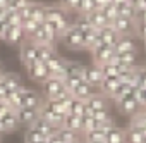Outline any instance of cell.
<instances>
[{"label": "cell", "instance_id": "cell-1", "mask_svg": "<svg viewBox=\"0 0 146 143\" xmlns=\"http://www.w3.org/2000/svg\"><path fill=\"white\" fill-rule=\"evenodd\" d=\"M67 95H70V93L65 90L64 83L58 81V80H55V78H48V80L41 85V97H43L45 100L64 98V97H67Z\"/></svg>", "mask_w": 146, "mask_h": 143}, {"label": "cell", "instance_id": "cell-2", "mask_svg": "<svg viewBox=\"0 0 146 143\" xmlns=\"http://www.w3.org/2000/svg\"><path fill=\"white\" fill-rule=\"evenodd\" d=\"M58 40L69 48V50H84V41H83V33L72 24L65 33L58 36Z\"/></svg>", "mask_w": 146, "mask_h": 143}, {"label": "cell", "instance_id": "cell-3", "mask_svg": "<svg viewBox=\"0 0 146 143\" xmlns=\"http://www.w3.org/2000/svg\"><path fill=\"white\" fill-rule=\"evenodd\" d=\"M113 31L122 38V36H136V21L132 19H127V17H122V16H117L112 24Z\"/></svg>", "mask_w": 146, "mask_h": 143}, {"label": "cell", "instance_id": "cell-4", "mask_svg": "<svg viewBox=\"0 0 146 143\" xmlns=\"http://www.w3.org/2000/svg\"><path fill=\"white\" fill-rule=\"evenodd\" d=\"M83 80H84V83H88L90 86L98 90L103 81V74L96 64H90V65H84V69H83Z\"/></svg>", "mask_w": 146, "mask_h": 143}, {"label": "cell", "instance_id": "cell-5", "mask_svg": "<svg viewBox=\"0 0 146 143\" xmlns=\"http://www.w3.org/2000/svg\"><path fill=\"white\" fill-rule=\"evenodd\" d=\"M26 71H28L29 80H33V81H36V83H41V85L50 78V71H48L46 64H43V62H40V60H36L35 64L28 65Z\"/></svg>", "mask_w": 146, "mask_h": 143}, {"label": "cell", "instance_id": "cell-6", "mask_svg": "<svg viewBox=\"0 0 146 143\" xmlns=\"http://www.w3.org/2000/svg\"><path fill=\"white\" fill-rule=\"evenodd\" d=\"M19 59H21V62L24 64V67L35 64V62L38 60V47H36L33 41L26 40V41L21 45V48H19Z\"/></svg>", "mask_w": 146, "mask_h": 143}, {"label": "cell", "instance_id": "cell-7", "mask_svg": "<svg viewBox=\"0 0 146 143\" xmlns=\"http://www.w3.org/2000/svg\"><path fill=\"white\" fill-rule=\"evenodd\" d=\"M16 117H17L19 126H26V129H28V128H31V126L40 119V109L23 107V109L16 110Z\"/></svg>", "mask_w": 146, "mask_h": 143}, {"label": "cell", "instance_id": "cell-8", "mask_svg": "<svg viewBox=\"0 0 146 143\" xmlns=\"http://www.w3.org/2000/svg\"><path fill=\"white\" fill-rule=\"evenodd\" d=\"M115 105H117V109H119L124 116H129V117H134L137 112H141V110H143V107L137 104V100H136L132 95L124 97V98H122V100H119Z\"/></svg>", "mask_w": 146, "mask_h": 143}, {"label": "cell", "instance_id": "cell-9", "mask_svg": "<svg viewBox=\"0 0 146 143\" xmlns=\"http://www.w3.org/2000/svg\"><path fill=\"white\" fill-rule=\"evenodd\" d=\"M45 104V98L41 97V93L31 90V88H24L23 90V107H29V109H40L43 107Z\"/></svg>", "mask_w": 146, "mask_h": 143}, {"label": "cell", "instance_id": "cell-10", "mask_svg": "<svg viewBox=\"0 0 146 143\" xmlns=\"http://www.w3.org/2000/svg\"><path fill=\"white\" fill-rule=\"evenodd\" d=\"M2 40L4 41H9V43H17V45H23L28 38L23 31L21 26H5L4 33H2Z\"/></svg>", "mask_w": 146, "mask_h": 143}, {"label": "cell", "instance_id": "cell-11", "mask_svg": "<svg viewBox=\"0 0 146 143\" xmlns=\"http://www.w3.org/2000/svg\"><path fill=\"white\" fill-rule=\"evenodd\" d=\"M113 5H115L119 16L132 19V21L137 19V11L134 7V2H131V0H113Z\"/></svg>", "mask_w": 146, "mask_h": 143}, {"label": "cell", "instance_id": "cell-12", "mask_svg": "<svg viewBox=\"0 0 146 143\" xmlns=\"http://www.w3.org/2000/svg\"><path fill=\"white\" fill-rule=\"evenodd\" d=\"M0 83H2L11 93H14V92H19V90H23L26 85L23 83V78L17 74V73H4V76L0 78Z\"/></svg>", "mask_w": 146, "mask_h": 143}, {"label": "cell", "instance_id": "cell-13", "mask_svg": "<svg viewBox=\"0 0 146 143\" xmlns=\"http://www.w3.org/2000/svg\"><path fill=\"white\" fill-rule=\"evenodd\" d=\"M113 53H115V52H113V48H112V47H107V45H98L96 48H93V50H91V55H93V64L102 65V64L108 62V60H110V57H112Z\"/></svg>", "mask_w": 146, "mask_h": 143}, {"label": "cell", "instance_id": "cell-14", "mask_svg": "<svg viewBox=\"0 0 146 143\" xmlns=\"http://www.w3.org/2000/svg\"><path fill=\"white\" fill-rule=\"evenodd\" d=\"M96 33H98V40H100V43L102 45H107V47H115L117 45V41H119V35L113 31V28L112 26H108V28H102V29H96Z\"/></svg>", "mask_w": 146, "mask_h": 143}, {"label": "cell", "instance_id": "cell-15", "mask_svg": "<svg viewBox=\"0 0 146 143\" xmlns=\"http://www.w3.org/2000/svg\"><path fill=\"white\" fill-rule=\"evenodd\" d=\"M115 53H127V52H137V41L136 36H122L119 38L117 45L113 47Z\"/></svg>", "mask_w": 146, "mask_h": 143}, {"label": "cell", "instance_id": "cell-16", "mask_svg": "<svg viewBox=\"0 0 146 143\" xmlns=\"http://www.w3.org/2000/svg\"><path fill=\"white\" fill-rule=\"evenodd\" d=\"M86 107H90L93 112H96V110H105V109H108V97H105V95H102L100 92H96L93 97H90L86 102Z\"/></svg>", "mask_w": 146, "mask_h": 143}, {"label": "cell", "instance_id": "cell-17", "mask_svg": "<svg viewBox=\"0 0 146 143\" xmlns=\"http://www.w3.org/2000/svg\"><path fill=\"white\" fill-rule=\"evenodd\" d=\"M62 128L64 129H69L72 133H78V134H83V119L78 117V116H72V114H67L62 121Z\"/></svg>", "mask_w": 146, "mask_h": 143}, {"label": "cell", "instance_id": "cell-18", "mask_svg": "<svg viewBox=\"0 0 146 143\" xmlns=\"http://www.w3.org/2000/svg\"><path fill=\"white\" fill-rule=\"evenodd\" d=\"M98 90H95L93 86H90L88 83H81L78 88H74L70 92V95H72V98H76V100H81V102H86L90 97H93L95 93H96Z\"/></svg>", "mask_w": 146, "mask_h": 143}, {"label": "cell", "instance_id": "cell-19", "mask_svg": "<svg viewBox=\"0 0 146 143\" xmlns=\"http://www.w3.org/2000/svg\"><path fill=\"white\" fill-rule=\"evenodd\" d=\"M105 143H127L125 141V131L119 126H110L105 134Z\"/></svg>", "mask_w": 146, "mask_h": 143}, {"label": "cell", "instance_id": "cell-20", "mask_svg": "<svg viewBox=\"0 0 146 143\" xmlns=\"http://www.w3.org/2000/svg\"><path fill=\"white\" fill-rule=\"evenodd\" d=\"M29 19H33L35 23H38L40 26L46 21V14H45V4H38V2H31L29 5Z\"/></svg>", "mask_w": 146, "mask_h": 143}, {"label": "cell", "instance_id": "cell-21", "mask_svg": "<svg viewBox=\"0 0 146 143\" xmlns=\"http://www.w3.org/2000/svg\"><path fill=\"white\" fill-rule=\"evenodd\" d=\"M119 85H120V78H119V76L103 78V81H102V85H100L98 92H100L102 95H105V97H110V95L113 93V90H115Z\"/></svg>", "mask_w": 146, "mask_h": 143}, {"label": "cell", "instance_id": "cell-22", "mask_svg": "<svg viewBox=\"0 0 146 143\" xmlns=\"http://www.w3.org/2000/svg\"><path fill=\"white\" fill-rule=\"evenodd\" d=\"M86 17H88V21L91 23L93 29H102V28H108V26H110L108 19L103 16V12H102V11H93V12H91V14H88Z\"/></svg>", "mask_w": 146, "mask_h": 143}, {"label": "cell", "instance_id": "cell-23", "mask_svg": "<svg viewBox=\"0 0 146 143\" xmlns=\"http://www.w3.org/2000/svg\"><path fill=\"white\" fill-rule=\"evenodd\" d=\"M31 128H35L36 131H40V133H41V134H43L45 138L55 136V134L58 133V129H60V128H55V126L48 124V122H46V121H43L41 117H40V119H38V121H36V122H35V124L31 126Z\"/></svg>", "mask_w": 146, "mask_h": 143}, {"label": "cell", "instance_id": "cell-24", "mask_svg": "<svg viewBox=\"0 0 146 143\" xmlns=\"http://www.w3.org/2000/svg\"><path fill=\"white\" fill-rule=\"evenodd\" d=\"M132 93H134V88H132L131 85H127V83H122V81H120V85L113 90V93L110 95V98L117 104L119 100H122L124 97H129V95H132Z\"/></svg>", "mask_w": 146, "mask_h": 143}, {"label": "cell", "instance_id": "cell-25", "mask_svg": "<svg viewBox=\"0 0 146 143\" xmlns=\"http://www.w3.org/2000/svg\"><path fill=\"white\" fill-rule=\"evenodd\" d=\"M144 138H146V133L137 129V128H131L129 126V129L125 131V141L127 143H143Z\"/></svg>", "mask_w": 146, "mask_h": 143}, {"label": "cell", "instance_id": "cell-26", "mask_svg": "<svg viewBox=\"0 0 146 143\" xmlns=\"http://www.w3.org/2000/svg\"><path fill=\"white\" fill-rule=\"evenodd\" d=\"M36 47H38V60L43 62V64H46L57 53L55 47H52V45H36Z\"/></svg>", "mask_w": 146, "mask_h": 143}, {"label": "cell", "instance_id": "cell-27", "mask_svg": "<svg viewBox=\"0 0 146 143\" xmlns=\"http://www.w3.org/2000/svg\"><path fill=\"white\" fill-rule=\"evenodd\" d=\"M57 136H58V140H60L62 143H78V141H81V140H83V138H81V134L72 133V131L64 129V128H60V129H58Z\"/></svg>", "mask_w": 146, "mask_h": 143}, {"label": "cell", "instance_id": "cell-28", "mask_svg": "<svg viewBox=\"0 0 146 143\" xmlns=\"http://www.w3.org/2000/svg\"><path fill=\"white\" fill-rule=\"evenodd\" d=\"M0 121H2V124H4V128H5L7 133H12V131H16L19 128V122H17V117H16V112L14 110L9 112L7 116H4Z\"/></svg>", "mask_w": 146, "mask_h": 143}, {"label": "cell", "instance_id": "cell-29", "mask_svg": "<svg viewBox=\"0 0 146 143\" xmlns=\"http://www.w3.org/2000/svg\"><path fill=\"white\" fill-rule=\"evenodd\" d=\"M84 64L78 62V60H65V73L67 76H76V74H83Z\"/></svg>", "mask_w": 146, "mask_h": 143}, {"label": "cell", "instance_id": "cell-30", "mask_svg": "<svg viewBox=\"0 0 146 143\" xmlns=\"http://www.w3.org/2000/svg\"><path fill=\"white\" fill-rule=\"evenodd\" d=\"M46 138L40 133V131H36L35 128H28L26 129V133H24V143H41V141H45Z\"/></svg>", "mask_w": 146, "mask_h": 143}, {"label": "cell", "instance_id": "cell-31", "mask_svg": "<svg viewBox=\"0 0 146 143\" xmlns=\"http://www.w3.org/2000/svg\"><path fill=\"white\" fill-rule=\"evenodd\" d=\"M21 28H23V31H24L26 38L29 40V38L36 33V29L40 28V24H38V23H35L33 19H24V21L21 23Z\"/></svg>", "mask_w": 146, "mask_h": 143}, {"label": "cell", "instance_id": "cell-32", "mask_svg": "<svg viewBox=\"0 0 146 143\" xmlns=\"http://www.w3.org/2000/svg\"><path fill=\"white\" fill-rule=\"evenodd\" d=\"M93 117L103 126V124H112L113 122V117H112V114H110V110L108 109H105V110H96L95 114H93Z\"/></svg>", "mask_w": 146, "mask_h": 143}, {"label": "cell", "instance_id": "cell-33", "mask_svg": "<svg viewBox=\"0 0 146 143\" xmlns=\"http://www.w3.org/2000/svg\"><path fill=\"white\" fill-rule=\"evenodd\" d=\"M83 119V134L90 133V131H95L98 128H102V124L95 119V117H81Z\"/></svg>", "mask_w": 146, "mask_h": 143}, {"label": "cell", "instance_id": "cell-34", "mask_svg": "<svg viewBox=\"0 0 146 143\" xmlns=\"http://www.w3.org/2000/svg\"><path fill=\"white\" fill-rule=\"evenodd\" d=\"M98 67H100V71H102L103 78L119 76V74H117V65H113V64H110V62H105V64H102V65H98Z\"/></svg>", "mask_w": 146, "mask_h": 143}, {"label": "cell", "instance_id": "cell-35", "mask_svg": "<svg viewBox=\"0 0 146 143\" xmlns=\"http://www.w3.org/2000/svg\"><path fill=\"white\" fill-rule=\"evenodd\" d=\"M83 110H84V102L72 98V104H70V107H69V114L81 117V116H83Z\"/></svg>", "mask_w": 146, "mask_h": 143}, {"label": "cell", "instance_id": "cell-36", "mask_svg": "<svg viewBox=\"0 0 146 143\" xmlns=\"http://www.w3.org/2000/svg\"><path fill=\"white\" fill-rule=\"evenodd\" d=\"M102 12H103V16L108 19V23H110V24H112V21L119 16V14H117V9H115V5H113V0H110V2L107 4V7H105Z\"/></svg>", "mask_w": 146, "mask_h": 143}, {"label": "cell", "instance_id": "cell-37", "mask_svg": "<svg viewBox=\"0 0 146 143\" xmlns=\"http://www.w3.org/2000/svg\"><path fill=\"white\" fill-rule=\"evenodd\" d=\"M132 97L137 100V104L143 107V109H146V88H136L134 90V93H132Z\"/></svg>", "mask_w": 146, "mask_h": 143}, {"label": "cell", "instance_id": "cell-38", "mask_svg": "<svg viewBox=\"0 0 146 143\" xmlns=\"http://www.w3.org/2000/svg\"><path fill=\"white\" fill-rule=\"evenodd\" d=\"M136 38H139L146 43V23H143V21L136 23Z\"/></svg>", "mask_w": 146, "mask_h": 143}, {"label": "cell", "instance_id": "cell-39", "mask_svg": "<svg viewBox=\"0 0 146 143\" xmlns=\"http://www.w3.org/2000/svg\"><path fill=\"white\" fill-rule=\"evenodd\" d=\"M137 85L141 88H146V65L137 67Z\"/></svg>", "mask_w": 146, "mask_h": 143}, {"label": "cell", "instance_id": "cell-40", "mask_svg": "<svg viewBox=\"0 0 146 143\" xmlns=\"http://www.w3.org/2000/svg\"><path fill=\"white\" fill-rule=\"evenodd\" d=\"M9 112H12L9 102H7V100H0V119H2L4 116H7Z\"/></svg>", "mask_w": 146, "mask_h": 143}, {"label": "cell", "instance_id": "cell-41", "mask_svg": "<svg viewBox=\"0 0 146 143\" xmlns=\"http://www.w3.org/2000/svg\"><path fill=\"white\" fill-rule=\"evenodd\" d=\"M4 76V67H2V64H0V78Z\"/></svg>", "mask_w": 146, "mask_h": 143}, {"label": "cell", "instance_id": "cell-42", "mask_svg": "<svg viewBox=\"0 0 146 143\" xmlns=\"http://www.w3.org/2000/svg\"><path fill=\"white\" fill-rule=\"evenodd\" d=\"M78 143H84V140H81V141H78Z\"/></svg>", "mask_w": 146, "mask_h": 143}]
</instances>
